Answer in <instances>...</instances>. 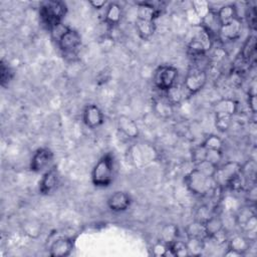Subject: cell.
Returning a JSON list of instances; mask_svg holds the SVG:
<instances>
[{"instance_id":"6da1fadb","label":"cell","mask_w":257,"mask_h":257,"mask_svg":"<svg viewBox=\"0 0 257 257\" xmlns=\"http://www.w3.org/2000/svg\"><path fill=\"white\" fill-rule=\"evenodd\" d=\"M114 163L111 154L103 155L95 164L91 172V182L95 187H108L113 180Z\"/></svg>"},{"instance_id":"7a4b0ae2","label":"cell","mask_w":257,"mask_h":257,"mask_svg":"<svg viewBox=\"0 0 257 257\" xmlns=\"http://www.w3.org/2000/svg\"><path fill=\"white\" fill-rule=\"evenodd\" d=\"M185 185L187 189L194 195L206 196L213 192L217 187L213 178H209L199 172L196 168L191 170L185 176Z\"/></svg>"},{"instance_id":"3957f363","label":"cell","mask_w":257,"mask_h":257,"mask_svg":"<svg viewBox=\"0 0 257 257\" xmlns=\"http://www.w3.org/2000/svg\"><path fill=\"white\" fill-rule=\"evenodd\" d=\"M67 12V6L62 1H46L40 6L39 14L43 23L49 30L62 23Z\"/></svg>"},{"instance_id":"277c9868","label":"cell","mask_w":257,"mask_h":257,"mask_svg":"<svg viewBox=\"0 0 257 257\" xmlns=\"http://www.w3.org/2000/svg\"><path fill=\"white\" fill-rule=\"evenodd\" d=\"M197 27V32L188 44V50L195 57L205 55L211 49L213 44L211 34L201 24Z\"/></svg>"},{"instance_id":"5b68a950","label":"cell","mask_w":257,"mask_h":257,"mask_svg":"<svg viewBox=\"0 0 257 257\" xmlns=\"http://www.w3.org/2000/svg\"><path fill=\"white\" fill-rule=\"evenodd\" d=\"M208 75L205 69L194 65L192 66L185 77L184 87L188 93V95L195 94L203 89L205 84L207 83Z\"/></svg>"},{"instance_id":"8992f818","label":"cell","mask_w":257,"mask_h":257,"mask_svg":"<svg viewBox=\"0 0 257 257\" xmlns=\"http://www.w3.org/2000/svg\"><path fill=\"white\" fill-rule=\"evenodd\" d=\"M178 73V69L172 65H161L154 73V83L157 88L167 91L176 84Z\"/></svg>"},{"instance_id":"52a82bcc","label":"cell","mask_w":257,"mask_h":257,"mask_svg":"<svg viewBox=\"0 0 257 257\" xmlns=\"http://www.w3.org/2000/svg\"><path fill=\"white\" fill-rule=\"evenodd\" d=\"M242 165L238 162H227L222 166H218L216 173L213 177L216 185L220 188L227 187L229 182L241 173Z\"/></svg>"},{"instance_id":"ba28073f","label":"cell","mask_w":257,"mask_h":257,"mask_svg":"<svg viewBox=\"0 0 257 257\" xmlns=\"http://www.w3.org/2000/svg\"><path fill=\"white\" fill-rule=\"evenodd\" d=\"M54 155L48 148L38 149L30 161V170L34 173H45L53 165Z\"/></svg>"},{"instance_id":"9c48e42d","label":"cell","mask_w":257,"mask_h":257,"mask_svg":"<svg viewBox=\"0 0 257 257\" xmlns=\"http://www.w3.org/2000/svg\"><path fill=\"white\" fill-rule=\"evenodd\" d=\"M132 161L137 165H146L156 159L157 153L150 144H139L134 146L131 150Z\"/></svg>"},{"instance_id":"30bf717a","label":"cell","mask_w":257,"mask_h":257,"mask_svg":"<svg viewBox=\"0 0 257 257\" xmlns=\"http://www.w3.org/2000/svg\"><path fill=\"white\" fill-rule=\"evenodd\" d=\"M58 46L64 53H73L81 44V35L74 29H68L58 38Z\"/></svg>"},{"instance_id":"8fae6325","label":"cell","mask_w":257,"mask_h":257,"mask_svg":"<svg viewBox=\"0 0 257 257\" xmlns=\"http://www.w3.org/2000/svg\"><path fill=\"white\" fill-rule=\"evenodd\" d=\"M59 182V173L56 166H52L49 170H47L40 182H39V192L42 195H49L56 189Z\"/></svg>"},{"instance_id":"7c38bea8","label":"cell","mask_w":257,"mask_h":257,"mask_svg":"<svg viewBox=\"0 0 257 257\" xmlns=\"http://www.w3.org/2000/svg\"><path fill=\"white\" fill-rule=\"evenodd\" d=\"M74 247L73 240L67 237L55 239L49 247V255L52 257H66L70 255Z\"/></svg>"},{"instance_id":"4fadbf2b","label":"cell","mask_w":257,"mask_h":257,"mask_svg":"<svg viewBox=\"0 0 257 257\" xmlns=\"http://www.w3.org/2000/svg\"><path fill=\"white\" fill-rule=\"evenodd\" d=\"M83 122L89 128H95L103 123V113L95 104H87L83 109Z\"/></svg>"},{"instance_id":"5bb4252c","label":"cell","mask_w":257,"mask_h":257,"mask_svg":"<svg viewBox=\"0 0 257 257\" xmlns=\"http://www.w3.org/2000/svg\"><path fill=\"white\" fill-rule=\"evenodd\" d=\"M132 204L131 196L122 191H116L107 199V206L112 212H123L130 208Z\"/></svg>"},{"instance_id":"9a60e30c","label":"cell","mask_w":257,"mask_h":257,"mask_svg":"<svg viewBox=\"0 0 257 257\" xmlns=\"http://www.w3.org/2000/svg\"><path fill=\"white\" fill-rule=\"evenodd\" d=\"M242 31V20L239 18L233 19L231 22L221 25L219 36L224 40H236Z\"/></svg>"},{"instance_id":"2e32d148","label":"cell","mask_w":257,"mask_h":257,"mask_svg":"<svg viewBox=\"0 0 257 257\" xmlns=\"http://www.w3.org/2000/svg\"><path fill=\"white\" fill-rule=\"evenodd\" d=\"M118 130L128 139H137L140 135V131L136 121L127 115H119L117 118Z\"/></svg>"},{"instance_id":"e0dca14e","label":"cell","mask_w":257,"mask_h":257,"mask_svg":"<svg viewBox=\"0 0 257 257\" xmlns=\"http://www.w3.org/2000/svg\"><path fill=\"white\" fill-rule=\"evenodd\" d=\"M160 13L161 10L150 2H139L137 4V19L155 21Z\"/></svg>"},{"instance_id":"ac0fdd59","label":"cell","mask_w":257,"mask_h":257,"mask_svg":"<svg viewBox=\"0 0 257 257\" xmlns=\"http://www.w3.org/2000/svg\"><path fill=\"white\" fill-rule=\"evenodd\" d=\"M238 109V102L232 98H223L214 104L215 114L233 116Z\"/></svg>"},{"instance_id":"d6986e66","label":"cell","mask_w":257,"mask_h":257,"mask_svg":"<svg viewBox=\"0 0 257 257\" xmlns=\"http://www.w3.org/2000/svg\"><path fill=\"white\" fill-rule=\"evenodd\" d=\"M121 18V8L117 3H110L105 11L104 14V22L110 26L113 27L117 25Z\"/></svg>"},{"instance_id":"ffe728a7","label":"cell","mask_w":257,"mask_h":257,"mask_svg":"<svg viewBox=\"0 0 257 257\" xmlns=\"http://www.w3.org/2000/svg\"><path fill=\"white\" fill-rule=\"evenodd\" d=\"M136 29L139 36L144 39H150L156 31V24L155 21H146V20H136Z\"/></svg>"},{"instance_id":"44dd1931","label":"cell","mask_w":257,"mask_h":257,"mask_svg":"<svg viewBox=\"0 0 257 257\" xmlns=\"http://www.w3.org/2000/svg\"><path fill=\"white\" fill-rule=\"evenodd\" d=\"M166 92V98L168 99V101L172 104H179L186 95H188L184 85H178L177 83L174 84L171 88H169Z\"/></svg>"},{"instance_id":"7402d4cb","label":"cell","mask_w":257,"mask_h":257,"mask_svg":"<svg viewBox=\"0 0 257 257\" xmlns=\"http://www.w3.org/2000/svg\"><path fill=\"white\" fill-rule=\"evenodd\" d=\"M217 16L221 25L231 22L233 19L238 18L236 12V6L234 4H227L221 6L217 10Z\"/></svg>"},{"instance_id":"603a6c76","label":"cell","mask_w":257,"mask_h":257,"mask_svg":"<svg viewBox=\"0 0 257 257\" xmlns=\"http://www.w3.org/2000/svg\"><path fill=\"white\" fill-rule=\"evenodd\" d=\"M185 230H186V234H187L188 238H196V239H201V240L208 239L205 225L196 220L194 222L190 223L186 227Z\"/></svg>"},{"instance_id":"cb8c5ba5","label":"cell","mask_w":257,"mask_h":257,"mask_svg":"<svg viewBox=\"0 0 257 257\" xmlns=\"http://www.w3.org/2000/svg\"><path fill=\"white\" fill-rule=\"evenodd\" d=\"M228 248L245 255V253L250 249V240L245 236L235 235L230 239Z\"/></svg>"},{"instance_id":"d4e9b609","label":"cell","mask_w":257,"mask_h":257,"mask_svg":"<svg viewBox=\"0 0 257 257\" xmlns=\"http://www.w3.org/2000/svg\"><path fill=\"white\" fill-rule=\"evenodd\" d=\"M256 52V37L255 35H250L243 44L241 49V58L244 62L249 63L254 57Z\"/></svg>"},{"instance_id":"484cf974","label":"cell","mask_w":257,"mask_h":257,"mask_svg":"<svg viewBox=\"0 0 257 257\" xmlns=\"http://www.w3.org/2000/svg\"><path fill=\"white\" fill-rule=\"evenodd\" d=\"M160 236L162 242H164L167 245H170L178 239L179 229L175 224H167L162 228Z\"/></svg>"},{"instance_id":"4316f807","label":"cell","mask_w":257,"mask_h":257,"mask_svg":"<svg viewBox=\"0 0 257 257\" xmlns=\"http://www.w3.org/2000/svg\"><path fill=\"white\" fill-rule=\"evenodd\" d=\"M155 112L164 118H168L173 114V105L165 98H158L154 102Z\"/></svg>"},{"instance_id":"83f0119b","label":"cell","mask_w":257,"mask_h":257,"mask_svg":"<svg viewBox=\"0 0 257 257\" xmlns=\"http://www.w3.org/2000/svg\"><path fill=\"white\" fill-rule=\"evenodd\" d=\"M204 225H205V229H206L208 238L212 237L213 235H215L216 233H218L224 229L223 220L217 215H213L209 220H207L204 223Z\"/></svg>"},{"instance_id":"f1b7e54d","label":"cell","mask_w":257,"mask_h":257,"mask_svg":"<svg viewBox=\"0 0 257 257\" xmlns=\"http://www.w3.org/2000/svg\"><path fill=\"white\" fill-rule=\"evenodd\" d=\"M186 243H187L190 255L199 256L202 254L203 250L205 249V240L196 239V238H188V241Z\"/></svg>"},{"instance_id":"f546056e","label":"cell","mask_w":257,"mask_h":257,"mask_svg":"<svg viewBox=\"0 0 257 257\" xmlns=\"http://www.w3.org/2000/svg\"><path fill=\"white\" fill-rule=\"evenodd\" d=\"M169 247H170V249L172 250L174 256H178V257L190 256L187 243L184 242V241H180V240L177 239V240L174 241L172 244H170Z\"/></svg>"},{"instance_id":"4dcf8cb0","label":"cell","mask_w":257,"mask_h":257,"mask_svg":"<svg viewBox=\"0 0 257 257\" xmlns=\"http://www.w3.org/2000/svg\"><path fill=\"white\" fill-rule=\"evenodd\" d=\"M195 168L201 172L203 175L209 177V178H213L215 173H216V170H217V166H215L214 164L210 163L209 161L207 160H203L202 162L198 163L195 165Z\"/></svg>"},{"instance_id":"1f68e13d","label":"cell","mask_w":257,"mask_h":257,"mask_svg":"<svg viewBox=\"0 0 257 257\" xmlns=\"http://www.w3.org/2000/svg\"><path fill=\"white\" fill-rule=\"evenodd\" d=\"M202 146L206 148L207 150H218L222 151L223 149V141L216 135H211L207 137L204 142L202 143Z\"/></svg>"},{"instance_id":"d6a6232c","label":"cell","mask_w":257,"mask_h":257,"mask_svg":"<svg viewBox=\"0 0 257 257\" xmlns=\"http://www.w3.org/2000/svg\"><path fill=\"white\" fill-rule=\"evenodd\" d=\"M231 123L232 116L224 114H215V126L219 132L225 133L226 131H228Z\"/></svg>"},{"instance_id":"836d02e7","label":"cell","mask_w":257,"mask_h":257,"mask_svg":"<svg viewBox=\"0 0 257 257\" xmlns=\"http://www.w3.org/2000/svg\"><path fill=\"white\" fill-rule=\"evenodd\" d=\"M192 5H193L192 9L198 15V17L201 19V21L211 10V8L209 6V3L206 2V1H194L192 3Z\"/></svg>"},{"instance_id":"e575fe53","label":"cell","mask_w":257,"mask_h":257,"mask_svg":"<svg viewBox=\"0 0 257 257\" xmlns=\"http://www.w3.org/2000/svg\"><path fill=\"white\" fill-rule=\"evenodd\" d=\"M13 72L9 65L4 62V60H1L0 62V82L2 86H5L6 83H8L12 78Z\"/></svg>"},{"instance_id":"d590c367","label":"cell","mask_w":257,"mask_h":257,"mask_svg":"<svg viewBox=\"0 0 257 257\" xmlns=\"http://www.w3.org/2000/svg\"><path fill=\"white\" fill-rule=\"evenodd\" d=\"M214 215L212 209L209 208V206H201L196 213V221L201 222V223H205L207 220H209L212 216Z\"/></svg>"},{"instance_id":"8d00e7d4","label":"cell","mask_w":257,"mask_h":257,"mask_svg":"<svg viewBox=\"0 0 257 257\" xmlns=\"http://www.w3.org/2000/svg\"><path fill=\"white\" fill-rule=\"evenodd\" d=\"M25 233L30 237H37L41 232V225L35 221H29L23 225Z\"/></svg>"},{"instance_id":"74e56055","label":"cell","mask_w":257,"mask_h":257,"mask_svg":"<svg viewBox=\"0 0 257 257\" xmlns=\"http://www.w3.org/2000/svg\"><path fill=\"white\" fill-rule=\"evenodd\" d=\"M222 159H223L222 151H218V150H207L206 151L205 160L209 161L210 163L214 164L215 166L218 167L220 165Z\"/></svg>"},{"instance_id":"f35d334b","label":"cell","mask_w":257,"mask_h":257,"mask_svg":"<svg viewBox=\"0 0 257 257\" xmlns=\"http://www.w3.org/2000/svg\"><path fill=\"white\" fill-rule=\"evenodd\" d=\"M206 151L207 149L204 148L201 145L195 147L193 150H192V162L194 163V165L202 162L203 160H205L206 158Z\"/></svg>"},{"instance_id":"ab89813d","label":"cell","mask_w":257,"mask_h":257,"mask_svg":"<svg viewBox=\"0 0 257 257\" xmlns=\"http://www.w3.org/2000/svg\"><path fill=\"white\" fill-rule=\"evenodd\" d=\"M255 215V212L250 208V207H246V208H243L242 210H240L239 214L237 215L236 217V221H237V224L239 226H242L244 223H246L252 216Z\"/></svg>"},{"instance_id":"60d3db41","label":"cell","mask_w":257,"mask_h":257,"mask_svg":"<svg viewBox=\"0 0 257 257\" xmlns=\"http://www.w3.org/2000/svg\"><path fill=\"white\" fill-rule=\"evenodd\" d=\"M168 247H169V246H168L167 244H165L164 242L160 241V242L156 243V244L153 246L152 253H153V255H155V256H166Z\"/></svg>"},{"instance_id":"b9f144b4","label":"cell","mask_w":257,"mask_h":257,"mask_svg":"<svg viewBox=\"0 0 257 257\" xmlns=\"http://www.w3.org/2000/svg\"><path fill=\"white\" fill-rule=\"evenodd\" d=\"M248 104L249 108L252 111V113H256L257 110V99H256V93H249L248 94Z\"/></svg>"},{"instance_id":"7bdbcfd3","label":"cell","mask_w":257,"mask_h":257,"mask_svg":"<svg viewBox=\"0 0 257 257\" xmlns=\"http://www.w3.org/2000/svg\"><path fill=\"white\" fill-rule=\"evenodd\" d=\"M89 4H90L93 8H95V9H101V8L106 4V2L103 1V0H99V1L96 0V1H90Z\"/></svg>"},{"instance_id":"ee69618b","label":"cell","mask_w":257,"mask_h":257,"mask_svg":"<svg viewBox=\"0 0 257 257\" xmlns=\"http://www.w3.org/2000/svg\"><path fill=\"white\" fill-rule=\"evenodd\" d=\"M256 200V187L253 185L251 188H249V201H252L253 203Z\"/></svg>"},{"instance_id":"f6af8a7d","label":"cell","mask_w":257,"mask_h":257,"mask_svg":"<svg viewBox=\"0 0 257 257\" xmlns=\"http://www.w3.org/2000/svg\"><path fill=\"white\" fill-rule=\"evenodd\" d=\"M225 256H228V257H237V256H243L241 253H239V252H237V251H235V250H232V249H230V248H228V250H227V252H225V254H224Z\"/></svg>"}]
</instances>
